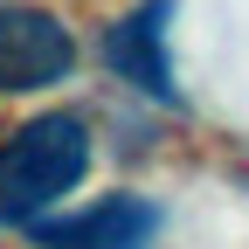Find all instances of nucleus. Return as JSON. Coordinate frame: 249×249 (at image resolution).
I'll list each match as a JSON object with an SVG mask.
<instances>
[{
	"label": "nucleus",
	"mask_w": 249,
	"mask_h": 249,
	"mask_svg": "<svg viewBox=\"0 0 249 249\" xmlns=\"http://www.w3.org/2000/svg\"><path fill=\"white\" fill-rule=\"evenodd\" d=\"M97 166V124L76 104H42L0 132V235H28L62 214Z\"/></svg>",
	"instance_id": "f257e3e1"
},
{
	"label": "nucleus",
	"mask_w": 249,
	"mask_h": 249,
	"mask_svg": "<svg viewBox=\"0 0 249 249\" xmlns=\"http://www.w3.org/2000/svg\"><path fill=\"white\" fill-rule=\"evenodd\" d=\"M173 7L180 0H132L124 14L104 21L97 35V62L104 76L139 104H160V111H180V76H173Z\"/></svg>",
	"instance_id": "f03ea898"
},
{
	"label": "nucleus",
	"mask_w": 249,
	"mask_h": 249,
	"mask_svg": "<svg viewBox=\"0 0 249 249\" xmlns=\"http://www.w3.org/2000/svg\"><path fill=\"white\" fill-rule=\"evenodd\" d=\"M76 70L83 42L49 0H0V97H49Z\"/></svg>",
	"instance_id": "7ed1b4c3"
},
{
	"label": "nucleus",
	"mask_w": 249,
	"mask_h": 249,
	"mask_svg": "<svg viewBox=\"0 0 249 249\" xmlns=\"http://www.w3.org/2000/svg\"><path fill=\"white\" fill-rule=\"evenodd\" d=\"M166 235V201L145 187H111V194L62 208L21 235V249H160Z\"/></svg>",
	"instance_id": "20e7f679"
}]
</instances>
